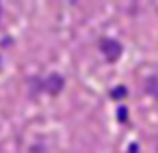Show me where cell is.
I'll return each mask as SVG.
<instances>
[{
  "label": "cell",
  "instance_id": "obj_1",
  "mask_svg": "<svg viewBox=\"0 0 158 153\" xmlns=\"http://www.w3.org/2000/svg\"><path fill=\"white\" fill-rule=\"evenodd\" d=\"M100 50H102V54H104V58L108 63H117L121 58V54H123V45L117 39H102L100 41Z\"/></svg>",
  "mask_w": 158,
  "mask_h": 153
},
{
  "label": "cell",
  "instance_id": "obj_5",
  "mask_svg": "<svg viewBox=\"0 0 158 153\" xmlns=\"http://www.w3.org/2000/svg\"><path fill=\"white\" fill-rule=\"evenodd\" d=\"M156 153H158V144H156Z\"/></svg>",
  "mask_w": 158,
  "mask_h": 153
},
{
  "label": "cell",
  "instance_id": "obj_2",
  "mask_svg": "<svg viewBox=\"0 0 158 153\" xmlns=\"http://www.w3.org/2000/svg\"><path fill=\"white\" fill-rule=\"evenodd\" d=\"M63 86H65V80L61 73H50L48 80H44V88L48 95H59L63 91Z\"/></svg>",
  "mask_w": 158,
  "mask_h": 153
},
{
  "label": "cell",
  "instance_id": "obj_4",
  "mask_svg": "<svg viewBox=\"0 0 158 153\" xmlns=\"http://www.w3.org/2000/svg\"><path fill=\"white\" fill-rule=\"evenodd\" d=\"M119 119H121V121H123V119H128V110H123V108H121V110H119Z\"/></svg>",
  "mask_w": 158,
  "mask_h": 153
},
{
  "label": "cell",
  "instance_id": "obj_3",
  "mask_svg": "<svg viewBox=\"0 0 158 153\" xmlns=\"http://www.w3.org/2000/svg\"><path fill=\"white\" fill-rule=\"evenodd\" d=\"M126 93H128V91H126V86H117V88H113L110 97H113V99H123V97H126Z\"/></svg>",
  "mask_w": 158,
  "mask_h": 153
},
{
  "label": "cell",
  "instance_id": "obj_6",
  "mask_svg": "<svg viewBox=\"0 0 158 153\" xmlns=\"http://www.w3.org/2000/svg\"><path fill=\"white\" fill-rule=\"evenodd\" d=\"M0 15H2V11H0Z\"/></svg>",
  "mask_w": 158,
  "mask_h": 153
}]
</instances>
